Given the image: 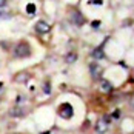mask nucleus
Here are the masks:
<instances>
[{
	"label": "nucleus",
	"mask_w": 134,
	"mask_h": 134,
	"mask_svg": "<svg viewBox=\"0 0 134 134\" xmlns=\"http://www.w3.org/2000/svg\"><path fill=\"white\" fill-rule=\"evenodd\" d=\"M29 54H31V48H29V43H26V42H20L14 48V55L17 59H25Z\"/></svg>",
	"instance_id": "f257e3e1"
},
{
	"label": "nucleus",
	"mask_w": 134,
	"mask_h": 134,
	"mask_svg": "<svg viewBox=\"0 0 134 134\" xmlns=\"http://www.w3.org/2000/svg\"><path fill=\"white\" fill-rule=\"evenodd\" d=\"M72 107L69 105V103H63V105H60L59 107V116L60 117H63V119H69L71 116H72Z\"/></svg>",
	"instance_id": "f03ea898"
},
{
	"label": "nucleus",
	"mask_w": 134,
	"mask_h": 134,
	"mask_svg": "<svg viewBox=\"0 0 134 134\" xmlns=\"http://www.w3.org/2000/svg\"><path fill=\"white\" fill-rule=\"evenodd\" d=\"M108 126H109V122L107 117H102L100 120L96 123V133L97 134H105L108 131Z\"/></svg>",
	"instance_id": "7ed1b4c3"
},
{
	"label": "nucleus",
	"mask_w": 134,
	"mask_h": 134,
	"mask_svg": "<svg viewBox=\"0 0 134 134\" xmlns=\"http://www.w3.org/2000/svg\"><path fill=\"white\" fill-rule=\"evenodd\" d=\"M90 71H91L93 79H100V76H102V72H103V69H102V66H100L99 63H91Z\"/></svg>",
	"instance_id": "20e7f679"
},
{
	"label": "nucleus",
	"mask_w": 134,
	"mask_h": 134,
	"mask_svg": "<svg viewBox=\"0 0 134 134\" xmlns=\"http://www.w3.org/2000/svg\"><path fill=\"white\" fill-rule=\"evenodd\" d=\"M49 29H51V25H49V23H46V22H43V20H40V22H37V23H36V31H37V32L45 34V32H48Z\"/></svg>",
	"instance_id": "39448f33"
},
{
	"label": "nucleus",
	"mask_w": 134,
	"mask_h": 134,
	"mask_svg": "<svg viewBox=\"0 0 134 134\" xmlns=\"http://www.w3.org/2000/svg\"><path fill=\"white\" fill-rule=\"evenodd\" d=\"M71 22H72V23H76V25H79V26L83 25V15L80 14V11H77V9H76V11H72V13H71Z\"/></svg>",
	"instance_id": "423d86ee"
},
{
	"label": "nucleus",
	"mask_w": 134,
	"mask_h": 134,
	"mask_svg": "<svg viewBox=\"0 0 134 134\" xmlns=\"http://www.w3.org/2000/svg\"><path fill=\"white\" fill-rule=\"evenodd\" d=\"M14 80L19 82V83H26V82L29 80V74H28V72H19V74L14 77Z\"/></svg>",
	"instance_id": "0eeeda50"
},
{
	"label": "nucleus",
	"mask_w": 134,
	"mask_h": 134,
	"mask_svg": "<svg viewBox=\"0 0 134 134\" xmlns=\"http://www.w3.org/2000/svg\"><path fill=\"white\" fill-rule=\"evenodd\" d=\"M93 57L96 59V60H100V59H103V57H105L103 49H102V48H96V49L93 51Z\"/></svg>",
	"instance_id": "6e6552de"
},
{
	"label": "nucleus",
	"mask_w": 134,
	"mask_h": 134,
	"mask_svg": "<svg viewBox=\"0 0 134 134\" xmlns=\"http://www.w3.org/2000/svg\"><path fill=\"white\" fill-rule=\"evenodd\" d=\"M65 60H66V63H72V62H76L77 60V54L76 53H68L65 55Z\"/></svg>",
	"instance_id": "1a4fd4ad"
},
{
	"label": "nucleus",
	"mask_w": 134,
	"mask_h": 134,
	"mask_svg": "<svg viewBox=\"0 0 134 134\" xmlns=\"http://www.w3.org/2000/svg\"><path fill=\"white\" fill-rule=\"evenodd\" d=\"M100 88H102L103 91H111V90H113V85L108 80H100Z\"/></svg>",
	"instance_id": "9d476101"
},
{
	"label": "nucleus",
	"mask_w": 134,
	"mask_h": 134,
	"mask_svg": "<svg viewBox=\"0 0 134 134\" xmlns=\"http://www.w3.org/2000/svg\"><path fill=\"white\" fill-rule=\"evenodd\" d=\"M22 108H19V107H15L13 108V111H11V116H23L25 114V111H20Z\"/></svg>",
	"instance_id": "9b49d317"
},
{
	"label": "nucleus",
	"mask_w": 134,
	"mask_h": 134,
	"mask_svg": "<svg viewBox=\"0 0 134 134\" xmlns=\"http://www.w3.org/2000/svg\"><path fill=\"white\" fill-rule=\"evenodd\" d=\"M26 9H28V13H29V14H34V9H36V6H34L32 3H29V5L26 6Z\"/></svg>",
	"instance_id": "f8f14e48"
},
{
	"label": "nucleus",
	"mask_w": 134,
	"mask_h": 134,
	"mask_svg": "<svg viewBox=\"0 0 134 134\" xmlns=\"http://www.w3.org/2000/svg\"><path fill=\"white\" fill-rule=\"evenodd\" d=\"M6 5V0H0V8H3Z\"/></svg>",
	"instance_id": "ddd939ff"
}]
</instances>
